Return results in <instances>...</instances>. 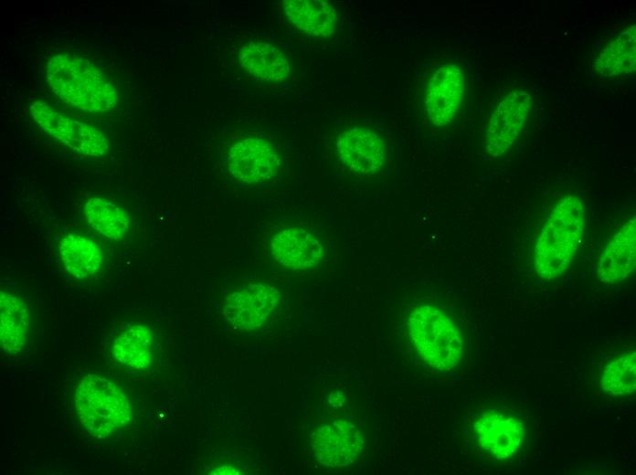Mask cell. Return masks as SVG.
I'll list each match as a JSON object with an SVG mask.
<instances>
[{
	"instance_id": "cell-1",
	"label": "cell",
	"mask_w": 636,
	"mask_h": 475,
	"mask_svg": "<svg viewBox=\"0 0 636 475\" xmlns=\"http://www.w3.org/2000/svg\"><path fill=\"white\" fill-rule=\"evenodd\" d=\"M46 78L58 99L84 111L103 113L118 102L113 83L82 57L69 53L54 55L47 62Z\"/></svg>"
},
{
	"instance_id": "cell-2",
	"label": "cell",
	"mask_w": 636,
	"mask_h": 475,
	"mask_svg": "<svg viewBox=\"0 0 636 475\" xmlns=\"http://www.w3.org/2000/svg\"><path fill=\"white\" fill-rule=\"evenodd\" d=\"M586 207L576 195L561 198L541 227L534 248V267L543 280H553L569 267L586 226Z\"/></svg>"
},
{
	"instance_id": "cell-3",
	"label": "cell",
	"mask_w": 636,
	"mask_h": 475,
	"mask_svg": "<svg viewBox=\"0 0 636 475\" xmlns=\"http://www.w3.org/2000/svg\"><path fill=\"white\" fill-rule=\"evenodd\" d=\"M74 404L80 422L96 438L108 437L132 420L126 395L104 376L93 374L84 376L75 390Z\"/></svg>"
},
{
	"instance_id": "cell-4",
	"label": "cell",
	"mask_w": 636,
	"mask_h": 475,
	"mask_svg": "<svg viewBox=\"0 0 636 475\" xmlns=\"http://www.w3.org/2000/svg\"><path fill=\"white\" fill-rule=\"evenodd\" d=\"M412 343L422 359L447 371L454 368L462 353V338L453 321L440 309L419 305L408 319Z\"/></svg>"
},
{
	"instance_id": "cell-5",
	"label": "cell",
	"mask_w": 636,
	"mask_h": 475,
	"mask_svg": "<svg viewBox=\"0 0 636 475\" xmlns=\"http://www.w3.org/2000/svg\"><path fill=\"white\" fill-rule=\"evenodd\" d=\"M30 112L44 132L82 155L97 157L109 150L101 131L63 114L45 100L33 101Z\"/></svg>"
},
{
	"instance_id": "cell-6",
	"label": "cell",
	"mask_w": 636,
	"mask_h": 475,
	"mask_svg": "<svg viewBox=\"0 0 636 475\" xmlns=\"http://www.w3.org/2000/svg\"><path fill=\"white\" fill-rule=\"evenodd\" d=\"M311 446L320 464L329 469H342L358 459L365 448V441L354 423L335 420L312 433Z\"/></svg>"
},
{
	"instance_id": "cell-7",
	"label": "cell",
	"mask_w": 636,
	"mask_h": 475,
	"mask_svg": "<svg viewBox=\"0 0 636 475\" xmlns=\"http://www.w3.org/2000/svg\"><path fill=\"white\" fill-rule=\"evenodd\" d=\"M532 106L527 91L509 93L493 112L485 133L486 152L494 157L507 152L520 134Z\"/></svg>"
},
{
	"instance_id": "cell-8",
	"label": "cell",
	"mask_w": 636,
	"mask_h": 475,
	"mask_svg": "<svg viewBox=\"0 0 636 475\" xmlns=\"http://www.w3.org/2000/svg\"><path fill=\"white\" fill-rule=\"evenodd\" d=\"M465 90L461 68L452 63L439 67L430 77L424 96V111L438 127L449 124L456 115Z\"/></svg>"
},
{
	"instance_id": "cell-9",
	"label": "cell",
	"mask_w": 636,
	"mask_h": 475,
	"mask_svg": "<svg viewBox=\"0 0 636 475\" xmlns=\"http://www.w3.org/2000/svg\"><path fill=\"white\" fill-rule=\"evenodd\" d=\"M231 175L248 184L264 183L279 171L280 158L265 139L249 137L236 142L228 157Z\"/></svg>"
},
{
	"instance_id": "cell-10",
	"label": "cell",
	"mask_w": 636,
	"mask_h": 475,
	"mask_svg": "<svg viewBox=\"0 0 636 475\" xmlns=\"http://www.w3.org/2000/svg\"><path fill=\"white\" fill-rule=\"evenodd\" d=\"M280 301L278 290L266 284H253L234 291L226 300L223 314L228 322L241 330L260 327Z\"/></svg>"
},
{
	"instance_id": "cell-11",
	"label": "cell",
	"mask_w": 636,
	"mask_h": 475,
	"mask_svg": "<svg viewBox=\"0 0 636 475\" xmlns=\"http://www.w3.org/2000/svg\"><path fill=\"white\" fill-rule=\"evenodd\" d=\"M482 448L497 459L512 457L525 438V427L516 417L499 410L483 411L474 424Z\"/></svg>"
},
{
	"instance_id": "cell-12",
	"label": "cell",
	"mask_w": 636,
	"mask_h": 475,
	"mask_svg": "<svg viewBox=\"0 0 636 475\" xmlns=\"http://www.w3.org/2000/svg\"><path fill=\"white\" fill-rule=\"evenodd\" d=\"M336 150L340 161L359 174H376L385 164L383 140L367 129L353 128L342 132L336 142Z\"/></svg>"
},
{
	"instance_id": "cell-13",
	"label": "cell",
	"mask_w": 636,
	"mask_h": 475,
	"mask_svg": "<svg viewBox=\"0 0 636 475\" xmlns=\"http://www.w3.org/2000/svg\"><path fill=\"white\" fill-rule=\"evenodd\" d=\"M636 265V219H629L603 248L597 263L598 279L619 284L631 275Z\"/></svg>"
},
{
	"instance_id": "cell-14",
	"label": "cell",
	"mask_w": 636,
	"mask_h": 475,
	"mask_svg": "<svg viewBox=\"0 0 636 475\" xmlns=\"http://www.w3.org/2000/svg\"><path fill=\"white\" fill-rule=\"evenodd\" d=\"M270 249L276 261L295 270L317 266L324 253L321 241L310 231L298 227L277 232L271 238Z\"/></svg>"
},
{
	"instance_id": "cell-15",
	"label": "cell",
	"mask_w": 636,
	"mask_h": 475,
	"mask_svg": "<svg viewBox=\"0 0 636 475\" xmlns=\"http://www.w3.org/2000/svg\"><path fill=\"white\" fill-rule=\"evenodd\" d=\"M239 60L249 74L264 81L281 82L291 73L286 56L270 42L253 41L245 44L239 51Z\"/></svg>"
},
{
	"instance_id": "cell-16",
	"label": "cell",
	"mask_w": 636,
	"mask_h": 475,
	"mask_svg": "<svg viewBox=\"0 0 636 475\" xmlns=\"http://www.w3.org/2000/svg\"><path fill=\"white\" fill-rule=\"evenodd\" d=\"M290 22L314 37H329L335 27L334 8L322 0H285L282 2Z\"/></svg>"
},
{
	"instance_id": "cell-17",
	"label": "cell",
	"mask_w": 636,
	"mask_h": 475,
	"mask_svg": "<svg viewBox=\"0 0 636 475\" xmlns=\"http://www.w3.org/2000/svg\"><path fill=\"white\" fill-rule=\"evenodd\" d=\"M29 310L17 296L1 290L0 294V344L7 354L21 351L27 339Z\"/></svg>"
},
{
	"instance_id": "cell-18",
	"label": "cell",
	"mask_w": 636,
	"mask_h": 475,
	"mask_svg": "<svg viewBox=\"0 0 636 475\" xmlns=\"http://www.w3.org/2000/svg\"><path fill=\"white\" fill-rule=\"evenodd\" d=\"M58 251L65 269L77 279L94 275L103 262L101 248L79 234H67L59 243Z\"/></svg>"
},
{
	"instance_id": "cell-19",
	"label": "cell",
	"mask_w": 636,
	"mask_h": 475,
	"mask_svg": "<svg viewBox=\"0 0 636 475\" xmlns=\"http://www.w3.org/2000/svg\"><path fill=\"white\" fill-rule=\"evenodd\" d=\"M112 353L118 362L129 368H145L154 355L152 331L142 324L127 328L115 339Z\"/></svg>"
},
{
	"instance_id": "cell-20",
	"label": "cell",
	"mask_w": 636,
	"mask_h": 475,
	"mask_svg": "<svg viewBox=\"0 0 636 475\" xmlns=\"http://www.w3.org/2000/svg\"><path fill=\"white\" fill-rule=\"evenodd\" d=\"M636 28L632 25L599 53L596 69L599 75L620 76L635 71Z\"/></svg>"
},
{
	"instance_id": "cell-21",
	"label": "cell",
	"mask_w": 636,
	"mask_h": 475,
	"mask_svg": "<svg viewBox=\"0 0 636 475\" xmlns=\"http://www.w3.org/2000/svg\"><path fill=\"white\" fill-rule=\"evenodd\" d=\"M85 216L90 227L112 240L121 239L130 226L126 211L101 197H91L86 202Z\"/></svg>"
},
{
	"instance_id": "cell-22",
	"label": "cell",
	"mask_w": 636,
	"mask_h": 475,
	"mask_svg": "<svg viewBox=\"0 0 636 475\" xmlns=\"http://www.w3.org/2000/svg\"><path fill=\"white\" fill-rule=\"evenodd\" d=\"M601 387L612 396L632 394L636 387V354L630 351L607 365L601 378Z\"/></svg>"
},
{
	"instance_id": "cell-23",
	"label": "cell",
	"mask_w": 636,
	"mask_h": 475,
	"mask_svg": "<svg viewBox=\"0 0 636 475\" xmlns=\"http://www.w3.org/2000/svg\"><path fill=\"white\" fill-rule=\"evenodd\" d=\"M211 474H239V471L232 467L222 466L214 470Z\"/></svg>"
}]
</instances>
